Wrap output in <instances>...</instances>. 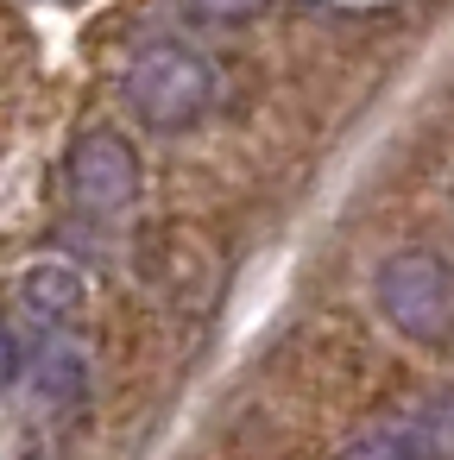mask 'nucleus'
I'll return each mask as SVG.
<instances>
[{"label": "nucleus", "mask_w": 454, "mask_h": 460, "mask_svg": "<svg viewBox=\"0 0 454 460\" xmlns=\"http://www.w3.org/2000/svg\"><path fill=\"white\" fill-rule=\"evenodd\" d=\"M372 303L404 341L441 347L454 334V265L441 252L404 246L372 271Z\"/></svg>", "instance_id": "2"}, {"label": "nucleus", "mask_w": 454, "mask_h": 460, "mask_svg": "<svg viewBox=\"0 0 454 460\" xmlns=\"http://www.w3.org/2000/svg\"><path fill=\"white\" fill-rule=\"evenodd\" d=\"M20 290H26V309H32V315H45V322H70V315L83 309V271H76V265H64V259L32 265Z\"/></svg>", "instance_id": "4"}, {"label": "nucleus", "mask_w": 454, "mask_h": 460, "mask_svg": "<svg viewBox=\"0 0 454 460\" xmlns=\"http://www.w3.org/2000/svg\"><path fill=\"white\" fill-rule=\"evenodd\" d=\"M341 460H429V454H423V441H416L410 422H378V429L353 435L341 447Z\"/></svg>", "instance_id": "6"}, {"label": "nucleus", "mask_w": 454, "mask_h": 460, "mask_svg": "<svg viewBox=\"0 0 454 460\" xmlns=\"http://www.w3.org/2000/svg\"><path fill=\"white\" fill-rule=\"evenodd\" d=\"M32 385H39V403L45 410H76L83 403V391H89V366L70 353V347H45L39 353V372H32Z\"/></svg>", "instance_id": "5"}, {"label": "nucleus", "mask_w": 454, "mask_h": 460, "mask_svg": "<svg viewBox=\"0 0 454 460\" xmlns=\"http://www.w3.org/2000/svg\"><path fill=\"white\" fill-rule=\"evenodd\" d=\"M120 95H127L139 127L183 133L215 108V70H209V58H196L183 45H146V51H133V64L120 76Z\"/></svg>", "instance_id": "1"}, {"label": "nucleus", "mask_w": 454, "mask_h": 460, "mask_svg": "<svg viewBox=\"0 0 454 460\" xmlns=\"http://www.w3.org/2000/svg\"><path fill=\"white\" fill-rule=\"evenodd\" d=\"M190 13H202V20H215V26H240V20L265 13V0H190Z\"/></svg>", "instance_id": "7"}, {"label": "nucleus", "mask_w": 454, "mask_h": 460, "mask_svg": "<svg viewBox=\"0 0 454 460\" xmlns=\"http://www.w3.org/2000/svg\"><path fill=\"white\" fill-rule=\"evenodd\" d=\"M64 177H70V196H76L83 208H95V215H120V208L139 196V158H133V146H127L120 133H108V127H95V133H83V139L70 146Z\"/></svg>", "instance_id": "3"}, {"label": "nucleus", "mask_w": 454, "mask_h": 460, "mask_svg": "<svg viewBox=\"0 0 454 460\" xmlns=\"http://www.w3.org/2000/svg\"><path fill=\"white\" fill-rule=\"evenodd\" d=\"M7 378H13V334L0 328V385H7Z\"/></svg>", "instance_id": "8"}]
</instances>
